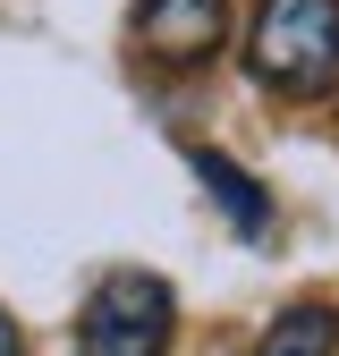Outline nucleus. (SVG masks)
Segmentation results:
<instances>
[{
    "mask_svg": "<svg viewBox=\"0 0 339 356\" xmlns=\"http://www.w3.org/2000/svg\"><path fill=\"white\" fill-rule=\"evenodd\" d=\"M246 76L280 102H322L339 85V0H263L246 26Z\"/></svg>",
    "mask_w": 339,
    "mask_h": 356,
    "instance_id": "nucleus-1",
    "label": "nucleus"
},
{
    "mask_svg": "<svg viewBox=\"0 0 339 356\" xmlns=\"http://www.w3.org/2000/svg\"><path fill=\"white\" fill-rule=\"evenodd\" d=\"M136 42L161 68H204L229 42V0H136Z\"/></svg>",
    "mask_w": 339,
    "mask_h": 356,
    "instance_id": "nucleus-3",
    "label": "nucleus"
},
{
    "mask_svg": "<svg viewBox=\"0 0 339 356\" xmlns=\"http://www.w3.org/2000/svg\"><path fill=\"white\" fill-rule=\"evenodd\" d=\"M254 356H339V305H322V297L280 305L254 339Z\"/></svg>",
    "mask_w": 339,
    "mask_h": 356,
    "instance_id": "nucleus-5",
    "label": "nucleus"
},
{
    "mask_svg": "<svg viewBox=\"0 0 339 356\" xmlns=\"http://www.w3.org/2000/svg\"><path fill=\"white\" fill-rule=\"evenodd\" d=\"M0 356H26V339H17V323L0 314Z\"/></svg>",
    "mask_w": 339,
    "mask_h": 356,
    "instance_id": "nucleus-6",
    "label": "nucleus"
},
{
    "mask_svg": "<svg viewBox=\"0 0 339 356\" xmlns=\"http://www.w3.org/2000/svg\"><path fill=\"white\" fill-rule=\"evenodd\" d=\"M187 161H195V178H204V195L221 204V220H229L238 238H263V229H272V195L254 187V170H238L229 153H212V145H195Z\"/></svg>",
    "mask_w": 339,
    "mask_h": 356,
    "instance_id": "nucleus-4",
    "label": "nucleus"
},
{
    "mask_svg": "<svg viewBox=\"0 0 339 356\" xmlns=\"http://www.w3.org/2000/svg\"><path fill=\"white\" fill-rule=\"evenodd\" d=\"M170 331H179V297H170L161 272H102L94 297L76 314V356H170Z\"/></svg>",
    "mask_w": 339,
    "mask_h": 356,
    "instance_id": "nucleus-2",
    "label": "nucleus"
}]
</instances>
